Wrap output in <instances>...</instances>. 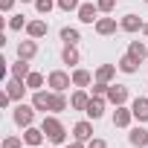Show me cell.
<instances>
[{
	"mask_svg": "<svg viewBox=\"0 0 148 148\" xmlns=\"http://www.w3.org/2000/svg\"><path fill=\"white\" fill-rule=\"evenodd\" d=\"M41 128H44V134H47V139H49L52 145H64V142H67V128H64V122L58 119V113H44Z\"/></svg>",
	"mask_w": 148,
	"mask_h": 148,
	"instance_id": "1",
	"label": "cell"
},
{
	"mask_svg": "<svg viewBox=\"0 0 148 148\" xmlns=\"http://www.w3.org/2000/svg\"><path fill=\"white\" fill-rule=\"evenodd\" d=\"M35 113H38V110H35L32 102H29V105H26V102H18L15 110H12V119H15L18 128H29V125L35 122Z\"/></svg>",
	"mask_w": 148,
	"mask_h": 148,
	"instance_id": "2",
	"label": "cell"
},
{
	"mask_svg": "<svg viewBox=\"0 0 148 148\" xmlns=\"http://www.w3.org/2000/svg\"><path fill=\"white\" fill-rule=\"evenodd\" d=\"M47 87L55 93H64L67 87H73V76L64 70H52V73H47Z\"/></svg>",
	"mask_w": 148,
	"mask_h": 148,
	"instance_id": "3",
	"label": "cell"
},
{
	"mask_svg": "<svg viewBox=\"0 0 148 148\" xmlns=\"http://www.w3.org/2000/svg\"><path fill=\"white\" fill-rule=\"evenodd\" d=\"M70 76H73V87H82V90H87V87L96 82V76H93L90 70H84V67H73Z\"/></svg>",
	"mask_w": 148,
	"mask_h": 148,
	"instance_id": "4",
	"label": "cell"
},
{
	"mask_svg": "<svg viewBox=\"0 0 148 148\" xmlns=\"http://www.w3.org/2000/svg\"><path fill=\"white\" fill-rule=\"evenodd\" d=\"M105 108H108V99H105V96H93V93H90V105H87V110H84V113H87V119H93V122H96V119H102V116H105Z\"/></svg>",
	"mask_w": 148,
	"mask_h": 148,
	"instance_id": "5",
	"label": "cell"
},
{
	"mask_svg": "<svg viewBox=\"0 0 148 148\" xmlns=\"http://www.w3.org/2000/svg\"><path fill=\"white\" fill-rule=\"evenodd\" d=\"M142 26H145V21H142L139 15H134V12H128V15L119 21V29H122V32H128V35H134V32H142Z\"/></svg>",
	"mask_w": 148,
	"mask_h": 148,
	"instance_id": "6",
	"label": "cell"
},
{
	"mask_svg": "<svg viewBox=\"0 0 148 148\" xmlns=\"http://www.w3.org/2000/svg\"><path fill=\"white\" fill-rule=\"evenodd\" d=\"M73 139L90 142V139H93V119H82V122L73 125Z\"/></svg>",
	"mask_w": 148,
	"mask_h": 148,
	"instance_id": "7",
	"label": "cell"
},
{
	"mask_svg": "<svg viewBox=\"0 0 148 148\" xmlns=\"http://www.w3.org/2000/svg\"><path fill=\"white\" fill-rule=\"evenodd\" d=\"M3 90H6V93L12 96V102L18 105V102H23V96H26V90H29V87H26V82H18V79H9Z\"/></svg>",
	"mask_w": 148,
	"mask_h": 148,
	"instance_id": "8",
	"label": "cell"
},
{
	"mask_svg": "<svg viewBox=\"0 0 148 148\" xmlns=\"http://www.w3.org/2000/svg\"><path fill=\"white\" fill-rule=\"evenodd\" d=\"M128 96H131V93H128L125 84H110V87H108V102L116 105V108H119V105H128Z\"/></svg>",
	"mask_w": 148,
	"mask_h": 148,
	"instance_id": "9",
	"label": "cell"
},
{
	"mask_svg": "<svg viewBox=\"0 0 148 148\" xmlns=\"http://www.w3.org/2000/svg\"><path fill=\"white\" fill-rule=\"evenodd\" d=\"M131 122H134V110L128 105H119L113 110V128H131Z\"/></svg>",
	"mask_w": 148,
	"mask_h": 148,
	"instance_id": "10",
	"label": "cell"
},
{
	"mask_svg": "<svg viewBox=\"0 0 148 148\" xmlns=\"http://www.w3.org/2000/svg\"><path fill=\"white\" fill-rule=\"evenodd\" d=\"M49 102H52V90H32V105L41 113H49Z\"/></svg>",
	"mask_w": 148,
	"mask_h": 148,
	"instance_id": "11",
	"label": "cell"
},
{
	"mask_svg": "<svg viewBox=\"0 0 148 148\" xmlns=\"http://www.w3.org/2000/svg\"><path fill=\"white\" fill-rule=\"evenodd\" d=\"M44 139H47L44 128H35V125L23 128V142H26V145H35V148H41V145H44Z\"/></svg>",
	"mask_w": 148,
	"mask_h": 148,
	"instance_id": "12",
	"label": "cell"
},
{
	"mask_svg": "<svg viewBox=\"0 0 148 148\" xmlns=\"http://www.w3.org/2000/svg\"><path fill=\"white\" fill-rule=\"evenodd\" d=\"M128 142H131L134 148H148V131L142 128V122L131 128V134H128Z\"/></svg>",
	"mask_w": 148,
	"mask_h": 148,
	"instance_id": "13",
	"label": "cell"
},
{
	"mask_svg": "<svg viewBox=\"0 0 148 148\" xmlns=\"http://www.w3.org/2000/svg\"><path fill=\"white\" fill-rule=\"evenodd\" d=\"M131 110H134V119L136 122H148V96H136L134 102H131Z\"/></svg>",
	"mask_w": 148,
	"mask_h": 148,
	"instance_id": "14",
	"label": "cell"
},
{
	"mask_svg": "<svg viewBox=\"0 0 148 148\" xmlns=\"http://www.w3.org/2000/svg\"><path fill=\"white\" fill-rule=\"evenodd\" d=\"M61 61H64L67 67H79V61H82L79 44H64V49H61Z\"/></svg>",
	"mask_w": 148,
	"mask_h": 148,
	"instance_id": "15",
	"label": "cell"
},
{
	"mask_svg": "<svg viewBox=\"0 0 148 148\" xmlns=\"http://www.w3.org/2000/svg\"><path fill=\"white\" fill-rule=\"evenodd\" d=\"M76 15H79L82 23H96V21H99V6H96V3H82Z\"/></svg>",
	"mask_w": 148,
	"mask_h": 148,
	"instance_id": "16",
	"label": "cell"
},
{
	"mask_svg": "<svg viewBox=\"0 0 148 148\" xmlns=\"http://www.w3.org/2000/svg\"><path fill=\"white\" fill-rule=\"evenodd\" d=\"M47 32H49V26H47V21H41V18H35V21H29V23H26V38L41 41Z\"/></svg>",
	"mask_w": 148,
	"mask_h": 148,
	"instance_id": "17",
	"label": "cell"
},
{
	"mask_svg": "<svg viewBox=\"0 0 148 148\" xmlns=\"http://www.w3.org/2000/svg\"><path fill=\"white\" fill-rule=\"evenodd\" d=\"M87 105H90V93H87V90H82V87H76V93L70 96V108L84 113V110H87Z\"/></svg>",
	"mask_w": 148,
	"mask_h": 148,
	"instance_id": "18",
	"label": "cell"
},
{
	"mask_svg": "<svg viewBox=\"0 0 148 148\" xmlns=\"http://www.w3.org/2000/svg\"><path fill=\"white\" fill-rule=\"evenodd\" d=\"M116 18H99L96 23H93V29H96V35H102V38H108V35H113L116 32Z\"/></svg>",
	"mask_w": 148,
	"mask_h": 148,
	"instance_id": "19",
	"label": "cell"
},
{
	"mask_svg": "<svg viewBox=\"0 0 148 148\" xmlns=\"http://www.w3.org/2000/svg\"><path fill=\"white\" fill-rule=\"evenodd\" d=\"M35 55H38V41H35V38H26V41H21V44H18V58L32 61Z\"/></svg>",
	"mask_w": 148,
	"mask_h": 148,
	"instance_id": "20",
	"label": "cell"
},
{
	"mask_svg": "<svg viewBox=\"0 0 148 148\" xmlns=\"http://www.w3.org/2000/svg\"><path fill=\"white\" fill-rule=\"evenodd\" d=\"M116 70H119L116 64H99L93 76H96V82H105V84H113V76H116Z\"/></svg>",
	"mask_w": 148,
	"mask_h": 148,
	"instance_id": "21",
	"label": "cell"
},
{
	"mask_svg": "<svg viewBox=\"0 0 148 148\" xmlns=\"http://www.w3.org/2000/svg\"><path fill=\"white\" fill-rule=\"evenodd\" d=\"M9 70H12V79H18V82H26V79H29V73H32V67H29L26 58H18Z\"/></svg>",
	"mask_w": 148,
	"mask_h": 148,
	"instance_id": "22",
	"label": "cell"
},
{
	"mask_svg": "<svg viewBox=\"0 0 148 148\" xmlns=\"http://www.w3.org/2000/svg\"><path fill=\"white\" fill-rule=\"evenodd\" d=\"M116 67H119V73H125V76H134V73H139V61H136V58H131L128 52L116 61Z\"/></svg>",
	"mask_w": 148,
	"mask_h": 148,
	"instance_id": "23",
	"label": "cell"
},
{
	"mask_svg": "<svg viewBox=\"0 0 148 148\" xmlns=\"http://www.w3.org/2000/svg\"><path fill=\"white\" fill-rule=\"evenodd\" d=\"M128 55L136 58L139 64H145V61H148V47H145L142 41H131V44H128Z\"/></svg>",
	"mask_w": 148,
	"mask_h": 148,
	"instance_id": "24",
	"label": "cell"
},
{
	"mask_svg": "<svg viewBox=\"0 0 148 148\" xmlns=\"http://www.w3.org/2000/svg\"><path fill=\"white\" fill-rule=\"evenodd\" d=\"M70 108V99L64 96V93H55L52 90V102H49V113H64Z\"/></svg>",
	"mask_w": 148,
	"mask_h": 148,
	"instance_id": "25",
	"label": "cell"
},
{
	"mask_svg": "<svg viewBox=\"0 0 148 148\" xmlns=\"http://www.w3.org/2000/svg\"><path fill=\"white\" fill-rule=\"evenodd\" d=\"M58 35H61V41H64V44H79V41H82V32H79L76 26H61V32H58Z\"/></svg>",
	"mask_w": 148,
	"mask_h": 148,
	"instance_id": "26",
	"label": "cell"
},
{
	"mask_svg": "<svg viewBox=\"0 0 148 148\" xmlns=\"http://www.w3.org/2000/svg\"><path fill=\"white\" fill-rule=\"evenodd\" d=\"M44 82H47V79L41 76V73L32 70V73H29V79H26V87H29V90H44Z\"/></svg>",
	"mask_w": 148,
	"mask_h": 148,
	"instance_id": "27",
	"label": "cell"
},
{
	"mask_svg": "<svg viewBox=\"0 0 148 148\" xmlns=\"http://www.w3.org/2000/svg\"><path fill=\"white\" fill-rule=\"evenodd\" d=\"M55 6H58L55 0H35V12H38V15H49Z\"/></svg>",
	"mask_w": 148,
	"mask_h": 148,
	"instance_id": "28",
	"label": "cell"
},
{
	"mask_svg": "<svg viewBox=\"0 0 148 148\" xmlns=\"http://www.w3.org/2000/svg\"><path fill=\"white\" fill-rule=\"evenodd\" d=\"M26 23H29V21H26L23 15H12V18H9V29H12V32H21V29H26Z\"/></svg>",
	"mask_w": 148,
	"mask_h": 148,
	"instance_id": "29",
	"label": "cell"
},
{
	"mask_svg": "<svg viewBox=\"0 0 148 148\" xmlns=\"http://www.w3.org/2000/svg\"><path fill=\"white\" fill-rule=\"evenodd\" d=\"M55 3H58V9H61V12H79L82 0H55Z\"/></svg>",
	"mask_w": 148,
	"mask_h": 148,
	"instance_id": "30",
	"label": "cell"
},
{
	"mask_svg": "<svg viewBox=\"0 0 148 148\" xmlns=\"http://www.w3.org/2000/svg\"><path fill=\"white\" fill-rule=\"evenodd\" d=\"M96 6H99L102 15H110V12L116 9V0H96Z\"/></svg>",
	"mask_w": 148,
	"mask_h": 148,
	"instance_id": "31",
	"label": "cell"
},
{
	"mask_svg": "<svg viewBox=\"0 0 148 148\" xmlns=\"http://www.w3.org/2000/svg\"><path fill=\"white\" fill-rule=\"evenodd\" d=\"M108 87H110V84H105V82H93L90 93H93V96H105V99H108Z\"/></svg>",
	"mask_w": 148,
	"mask_h": 148,
	"instance_id": "32",
	"label": "cell"
},
{
	"mask_svg": "<svg viewBox=\"0 0 148 148\" xmlns=\"http://www.w3.org/2000/svg\"><path fill=\"white\" fill-rule=\"evenodd\" d=\"M26 142H23V136H6L3 139V148H23Z\"/></svg>",
	"mask_w": 148,
	"mask_h": 148,
	"instance_id": "33",
	"label": "cell"
},
{
	"mask_svg": "<svg viewBox=\"0 0 148 148\" xmlns=\"http://www.w3.org/2000/svg\"><path fill=\"white\" fill-rule=\"evenodd\" d=\"M87 148H108V142H105L102 136H93V139L87 142Z\"/></svg>",
	"mask_w": 148,
	"mask_h": 148,
	"instance_id": "34",
	"label": "cell"
},
{
	"mask_svg": "<svg viewBox=\"0 0 148 148\" xmlns=\"http://www.w3.org/2000/svg\"><path fill=\"white\" fill-rule=\"evenodd\" d=\"M12 6H15V0H0V9L3 12H12Z\"/></svg>",
	"mask_w": 148,
	"mask_h": 148,
	"instance_id": "35",
	"label": "cell"
},
{
	"mask_svg": "<svg viewBox=\"0 0 148 148\" xmlns=\"http://www.w3.org/2000/svg\"><path fill=\"white\" fill-rule=\"evenodd\" d=\"M67 148H87V142H82V139H73Z\"/></svg>",
	"mask_w": 148,
	"mask_h": 148,
	"instance_id": "36",
	"label": "cell"
},
{
	"mask_svg": "<svg viewBox=\"0 0 148 148\" xmlns=\"http://www.w3.org/2000/svg\"><path fill=\"white\" fill-rule=\"evenodd\" d=\"M142 35H145V38H148V21H145V26H142Z\"/></svg>",
	"mask_w": 148,
	"mask_h": 148,
	"instance_id": "37",
	"label": "cell"
},
{
	"mask_svg": "<svg viewBox=\"0 0 148 148\" xmlns=\"http://www.w3.org/2000/svg\"><path fill=\"white\" fill-rule=\"evenodd\" d=\"M21 3H35V0H21Z\"/></svg>",
	"mask_w": 148,
	"mask_h": 148,
	"instance_id": "38",
	"label": "cell"
},
{
	"mask_svg": "<svg viewBox=\"0 0 148 148\" xmlns=\"http://www.w3.org/2000/svg\"><path fill=\"white\" fill-rule=\"evenodd\" d=\"M23 148H35V145H23Z\"/></svg>",
	"mask_w": 148,
	"mask_h": 148,
	"instance_id": "39",
	"label": "cell"
},
{
	"mask_svg": "<svg viewBox=\"0 0 148 148\" xmlns=\"http://www.w3.org/2000/svg\"><path fill=\"white\" fill-rule=\"evenodd\" d=\"M52 148H61V145H52Z\"/></svg>",
	"mask_w": 148,
	"mask_h": 148,
	"instance_id": "40",
	"label": "cell"
},
{
	"mask_svg": "<svg viewBox=\"0 0 148 148\" xmlns=\"http://www.w3.org/2000/svg\"><path fill=\"white\" fill-rule=\"evenodd\" d=\"M145 3H148V0H145Z\"/></svg>",
	"mask_w": 148,
	"mask_h": 148,
	"instance_id": "41",
	"label": "cell"
}]
</instances>
